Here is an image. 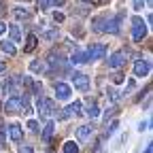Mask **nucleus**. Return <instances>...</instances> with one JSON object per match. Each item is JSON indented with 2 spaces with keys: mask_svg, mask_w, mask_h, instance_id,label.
<instances>
[{
  "mask_svg": "<svg viewBox=\"0 0 153 153\" xmlns=\"http://www.w3.org/2000/svg\"><path fill=\"white\" fill-rule=\"evenodd\" d=\"M113 81H115V83H123V74H115Z\"/></svg>",
  "mask_w": 153,
  "mask_h": 153,
  "instance_id": "33",
  "label": "nucleus"
},
{
  "mask_svg": "<svg viewBox=\"0 0 153 153\" xmlns=\"http://www.w3.org/2000/svg\"><path fill=\"white\" fill-rule=\"evenodd\" d=\"M117 128H119V121H111V126H108V128H106V132H104V136H106V138H111L113 134L117 132Z\"/></svg>",
  "mask_w": 153,
  "mask_h": 153,
  "instance_id": "24",
  "label": "nucleus"
},
{
  "mask_svg": "<svg viewBox=\"0 0 153 153\" xmlns=\"http://www.w3.org/2000/svg\"><path fill=\"white\" fill-rule=\"evenodd\" d=\"M45 70H47V64L45 62H41V60L30 62V72H45Z\"/></svg>",
  "mask_w": 153,
  "mask_h": 153,
  "instance_id": "17",
  "label": "nucleus"
},
{
  "mask_svg": "<svg viewBox=\"0 0 153 153\" xmlns=\"http://www.w3.org/2000/svg\"><path fill=\"white\" fill-rule=\"evenodd\" d=\"M91 134H94V126H79V130H76V140L79 143H85L91 138Z\"/></svg>",
  "mask_w": 153,
  "mask_h": 153,
  "instance_id": "12",
  "label": "nucleus"
},
{
  "mask_svg": "<svg viewBox=\"0 0 153 153\" xmlns=\"http://www.w3.org/2000/svg\"><path fill=\"white\" fill-rule=\"evenodd\" d=\"M49 2H51L53 7H64V4H66V0H49Z\"/></svg>",
  "mask_w": 153,
  "mask_h": 153,
  "instance_id": "31",
  "label": "nucleus"
},
{
  "mask_svg": "<svg viewBox=\"0 0 153 153\" xmlns=\"http://www.w3.org/2000/svg\"><path fill=\"white\" fill-rule=\"evenodd\" d=\"M70 81H72V85H74L76 89H81V91H87V89H89V76L83 74V72H72Z\"/></svg>",
  "mask_w": 153,
  "mask_h": 153,
  "instance_id": "6",
  "label": "nucleus"
},
{
  "mask_svg": "<svg viewBox=\"0 0 153 153\" xmlns=\"http://www.w3.org/2000/svg\"><path fill=\"white\" fill-rule=\"evenodd\" d=\"M85 4H96V7H100V4H104V0H83Z\"/></svg>",
  "mask_w": 153,
  "mask_h": 153,
  "instance_id": "30",
  "label": "nucleus"
},
{
  "mask_svg": "<svg viewBox=\"0 0 153 153\" xmlns=\"http://www.w3.org/2000/svg\"><path fill=\"white\" fill-rule=\"evenodd\" d=\"M36 45H38L36 34H30V36H28V43H26V47H24V51H26V53H30V51H34V49H36Z\"/></svg>",
  "mask_w": 153,
  "mask_h": 153,
  "instance_id": "18",
  "label": "nucleus"
},
{
  "mask_svg": "<svg viewBox=\"0 0 153 153\" xmlns=\"http://www.w3.org/2000/svg\"><path fill=\"white\" fill-rule=\"evenodd\" d=\"M4 32H7V24H4V22H0V36H2Z\"/></svg>",
  "mask_w": 153,
  "mask_h": 153,
  "instance_id": "34",
  "label": "nucleus"
},
{
  "mask_svg": "<svg viewBox=\"0 0 153 153\" xmlns=\"http://www.w3.org/2000/svg\"><path fill=\"white\" fill-rule=\"evenodd\" d=\"M4 70H7V64H4V62H0V72H4Z\"/></svg>",
  "mask_w": 153,
  "mask_h": 153,
  "instance_id": "36",
  "label": "nucleus"
},
{
  "mask_svg": "<svg viewBox=\"0 0 153 153\" xmlns=\"http://www.w3.org/2000/svg\"><path fill=\"white\" fill-rule=\"evenodd\" d=\"M38 7H41V9H49L51 2H49V0H41V2H38Z\"/></svg>",
  "mask_w": 153,
  "mask_h": 153,
  "instance_id": "32",
  "label": "nucleus"
},
{
  "mask_svg": "<svg viewBox=\"0 0 153 153\" xmlns=\"http://www.w3.org/2000/svg\"><path fill=\"white\" fill-rule=\"evenodd\" d=\"M149 130V121H140L138 123V132H147Z\"/></svg>",
  "mask_w": 153,
  "mask_h": 153,
  "instance_id": "29",
  "label": "nucleus"
},
{
  "mask_svg": "<svg viewBox=\"0 0 153 153\" xmlns=\"http://www.w3.org/2000/svg\"><path fill=\"white\" fill-rule=\"evenodd\" d=\"M145 153H153V147H151V143H149V145L145 147Z\"/></svg>",
  "mask_w": 153,
  "mask_h": 153,
  "instance_id": "35",
  "label": "nucleus"
},
{
  "mask_svg": "<svg viewBox=\"0 0 153 153\" xmlns=\"http://www.w3.org/2000/svg\"><path fill=\"white\" fill-rule=\"evenodd\" d=\"M53 91H55V98L62 100V102L70 100V96H72L70 85H68V83H62V81H55V83H53Z\"/></svg>",
  "mask_w": 153,
  "mask_h": 153,
  "instance_id": "4",
  "label": "nucleus"
},
{
  "mask_svg": "<svg viewBox=\"0 0 153 153\" xmlns=\"http://www.w3.org/2000/svg\"><path fill=\"white\" fill-rule=\"evenodd\" d=\"M151 62L149 60H136L134 62V76H149Z\"/></svg>",
  "mask_w": 153,
  "mask_h": 153,
  "instance_id": "8",
  "label": "nucleus"
},
{
  "mask_svg": "<svg viewBox=\"0 0 153 153\" xmlns=\"http://www.w3.org/2000/svg\"><path fill=\"white\" fill-rule=\"evenodd\" d=\"M132 7H134V11H143L145 0H132Z\"/></svg>",
  "mask_w": 153,
  "mask_h": 153,
  "instance_id": "25",
  "label": "nucleus"
},
{
  "mask_svg": "<svg viewBox=\"0 0 153 153\" xmlns=\"http://www.w3.org/2000/svg\"><path fill=\"white\" fill-rule=\"evenodd\" d=\"M102 32H108V34H119V32H121V13H119V15L104 17V28H102Z\"/></svg>",
  "mask_w": 153,
  "mask_h": 153,
  "instance_id": "3",
  "label": "nucleus"
},
{
  "mask_svg": "<svg viewBox=\"0 0 153 153\" xmlns=\"http://www.w3.org/2000/svg\"><path fill=\"white\" fill-rule=\"evenodd\" d=\"M19 106H22V98H19V96H11V98L4 102V113L7 115L19 113Z\"/></svg>",
  "mask_w": 153,
  "mask_h": 153,
  "instance_id": "11",
  "label": "nucleus"
},
{
  "mask_svg": "<svg viewBox=\"0 0 153 153\" xmlns=\"http://www.w3.org/2000/svg\"><path fill=\"white\" fill-rule=\"evenodd\" d=\"M49 153H51V151H49Z\"/></svg>",
  "mask_w": 153,
  "mask_h": 153,
  "instance_id": "38",
  "label": "nucleus"
},
{
  "mask_svg": "<svg viewBox=\"0 0 153 153\" xmlns=\"http://www.w3.org/2000/svg\"><path fill=\"white\" fill-rule=\"evenodd\" d=\"M123 66H126V53H123V51H115V53L108 57V68L119 70V68H123Z\"/></svg>",
  "mask_w": 153,
  "mask_h": 153,
  "instance_id": "7",
  "label": "nucleus"
},
{
  "mask_svg": "<svg viewBox=\"0 0 153 153\" xmlns=\"http://www.w3.org/2000/svg\"><path fill=\"white\" fill-rule=\"evenodd\" d=\"M0 49H2V53H7V55H11V57L17 53L15 43H13V41H7V38H4V41H0Z\"/></svg>",
  "mask_w": 153,
  "mask_h": 153,
  "instance_id": "14",
  "label": "nucleus"
},
{
  "mask_svg": "<svg viewBox=\"0 0 153 153\" xmlns=\"http://www.w3.org/2000/svg\"><path fill=\"white\" fill-rule=\"evenodd\" d=\"M28 128H30V132H38V130H41L38 121H34V119H30V121H28Z\"/></svg>",
  "mask_w": 153,
  "mask_h": 153,
  "instance_id": "26",
  "label": "nucleus"
},
{
  "mask_svg": "<svg viewBox=\"0 0 153 153\" xmlns=\"http://www.w3.org/2000/svg\"><path fill=\"white\" fill-rule=\"evenodd\" d=\"M24 2H30V0H24Z\"/></svg>",
  "mask_w": 153,
  "mask_h": 153,
  "instance_id": "37",
  "label": "nucleus"
},
{
  "mask_svg": "<svg viewBox=\"0 0 153 153\" xmlns=\"http://www.w3.org/2000/svg\"><path fill=\"white\" fill-rule=\"evenodd\" d=\"M53 22H55V24H62V22H64V13H57V11H55V13H53Z\"/></svg>",
  "mask_w": 153,
  "mask_h": 153,
  "instance_id": "28",
  "label": "nucleus"
},
{
  "mask_svg": "<svg viewBox=\"0 0 153 153\" xmlns=\"http://www.w3.org/2000/svg\"><path fill=\"white\" fill-rule=\"evenodd\" d=\"M9 34H11V41H13V43H19V41H22V30H19L17 24H11V26H9Z\"/></svg>",
  "mask_w": 153,
  "mask_h": 153,
  "instance_id": "16",
  "label": "nucleus"
},
{
  "mask_svg": "<svg viewBox=\"0 0 153 153\" xmlns=\"http://www.w3.org/2000/svg\"><path fill=\"white\" fill-rule=\"evenodd\" d=\"M85 115H87V117H89V119H96V117H98V115H100V106H98V104H96V102H91V104L87 106V111H85Z\"/></svg>",
  "mask_w": 153,
  "mask_h": 153,
  "instance_id": "19",
  "label": "nucleus"
},
{
  "mask_svg": "<svg viewBox=\"0 0 153 153\" xmlns=\"http://www.w3.org/2000/svg\"><path fill=\"white\" fill-rule=\"evenodd\" d=\"M19 153H34V149L30 145H19Z\"/></svg>",
  "mask_w": 153,
  "mask_h": 153,
  "instance_id": "27",
  "label": "nucleus"
},
{
  "mask_svg": "<svg viewBox=\"0 0 153 153\" xmlns=\"http://www.w3.org/2000/svg\"><path fill=\"white\" fill-rule=\"evenodd\" d=\"M134 87H136V81H134V79H128V83H126V87H123L121 96H130V94L134 91Z\"/></svg>",
  "mask_w": 153,
  "mask_h": 153,
  "instance_id": "23",
  "label": "nucleus"
},
{
  "mask_svg": "<svg viewBox=\"0 0 153 153\" xmlns=\"http://www.w3.org/2000/svg\"><path fill=\"white\" fill-rule=\"evenodd\" d=\"M85 53H87V60H89V62H96V60H102V57L106 55V47H104L102 43H96V45H91Z\"/></svg>",
  "mask_w": 153,
  "mask_h": 153,
  "instance_id": "5",
  "label": "nucleus"
},
{
  "mask_svg": "<svg viewBox=\"0 0 153 153\" xmlns=\"http://www.w3.org/2000/svg\"><path fill=\"white\" fill-rule=\"evenodd\" d=\"M53 130H55V121H47L45 123V128H43V132H41V138L45 140V143H49L51 140V136H53Z\"/></svg>",
  "mask_w": 153,
  "mask_h": 153,
  "instance_id": "13",
  "label": "nucleus"
},
{
  "mask_svg": "<svg viewBox=\"0 0 153 153\" xmlns=\"http://www.w3.org/2000/svg\"><path fill=\"white\" fill-rule=\"evenodd\" d=\"M147 30H149V26H147V22H143V17H134L132 19V38L136 43H140L143 38L147 36Z\"/></svg>",
  "mask_w": 153,
  "mask_h": 153,
  "instance_id": "1",
  "label": "nucleus"
},
{
  "mask_svg": "<svg viewBox=\"0 0 153 153\" xmlns=\"http://www.w3.org/2000/svg\"><path fill=\"white\" fill-rule=\"evenodd\" d=\"M55 111V106H53V100H49V98H45V96H38L36 98V113L41 115V117L45 119V117H49V115Z\"/></svg>",
  "mask_w": 153,
  "mask_h": 153,
  "instance_id": "2",
  "label": "nucleus"
},
{
  "mask_svg": "<svg viewBox=\"0 0 153 153\" xmlns=\"http://www.w3.org/2000/svg\"><path fill=\"white\" fill-rule=\"evenodd\" d=\"M81 100H74V102H70L66 108H64V113L62 115H57V119H68V117H72V115H79L81 113Z\"/></svg>",
  "mask_w": 153,
  "mask_h": 153,
  "instance_id": "9",
  "label": "nucleus"
},
{
  "mask_svg": "<svg viewBox=\"0 0 153 153\" xmlns=\"http://www.w3.org/2000/svg\"><path fill=\"white\" fill-rule=\"evenodd\" d=\"M9 138L13 140V143H22V138H24V130H22V126H19V123H9Z\"/></svg>",
  "mask_w": 153,
  "mask_h": 153,
  "instance_id": "10",
  "label": "nucleus"
},
{
  "mask_svg": "<svg viewBox=\"0 0 153 153\" xmlns=\"http://www.w3.org/2000/svg\"><path fill=\"white\" fill-rule=\"evenodd\" d=\"M85 62H89L85 51H74V53L70 55V64H85Z\"/></svg>",
  "mask_w": 153,
  "mask_h": 153,
  "instance_id": "15",
  "label": "nucleus"
},
{
  "mask_svg": "<svg viewBox=\"0 0 153 153\" xmlns=\"http://www.w3.org/2000/svg\"><path fill=\"white\" fill-rule=\"evenodd\" d=\"M106 98H108V102H113V104H115V102L121 98V96H119V91H117V89L108 87V89H106Z\"/></svg>",
  "mask_w": 153,
  "mask_h": 153,
  "instance_id": "22",
  "label": "nucleus"
},
{
  "mask_svg": "<svg viewBox=\"0 0 153 153\" xmlns=\"http://www.w3.org/2000/svg\"><path fill=\"white\" fill-rule=\"evenodd\" d=\"M62 149H64V153H79V145H76L74 140H66Z\"/></svg>",
  "mask_w": 153,
  "mask_h": 153,
  "instance_id": "21",
  "label": "nucleus"
},
{
  "mask_svg": "<svg viewBox=\"0 0 153 153\" xmlns=\"http://www.w3.org/2000/svg\"><path fill=\"white\" fill-rule=\"evenodd\" d=\"M13 13H15V17H17V19H30V17H32V13H30L28 9H22V7H15V9H13Z\"/></svg>",
  "mask_w": 153,
  "mask_h": 153,
  "instance_id": "20",
  "label": "nucleus"
}]
</instances>
